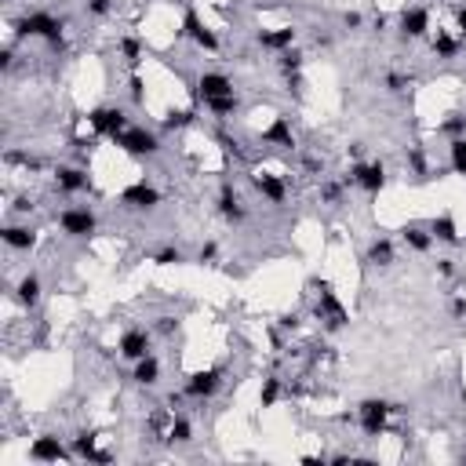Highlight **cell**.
<instances>
[{"instance_id": "obj_45", "label": "cell", "mask_w": 466, "mask_h": 466, "mask_svg": "<svg viewBox=\"0 0 466 466\" xmlns=\"http://www.w3.org/2000/svg\"><path fill=\"white\" fill-rule=\"evenodd\" d=\"M452 314H456V317H466V299H456V303H452Z\"/></svg>"}, {"instance_id": "obj_36", "label": "cell", "mask_w": 466, "mask_h": 466, "mask_svg": "<svg viewBox=\"0 0 466 466\" xmlns=\"http://www.w3.org/2000/svg\"><path fill=\"white\" fill-rule=\"evenodd\" d=\"M441 128H445V132H452V135H459V132H463V128H466V116H459V113H452V116H448V121H445Z\"/></svg>"}, {"instance_id": "obj_21", "label": "cell", "mask_w": 466, "mask_h": 466, "mask_svg": "<svg viewBox=\"0 0 466 466\" xmlns=\"http://www.w3.org/2000/svg\"><path fill=\"white\" fill-rule=\"evenodd\" d=\"M219 212H223V215L230 219V223H241V219H244V215H248V212H244V208H241L237 193H233L230 186H223V193H219Z\"/></svg>"}, {"instance_id": "obj_33", "label": "cell", "mask_w": 466, "mask_h": 466, "mask_svg": "<svg viewBox=\"0 0 466 466\" xmlns=\"http://www.w3.org/2000/svg\"><path fill=\"white\" fill-rule=\"evenodd\" d=\"M277 397H281V383H277V379H266V383H263V394H259L263 408H274V405H277Z\"/></svg>"}, {"instance_id": "obj_5", "label": "cell", "mask_w": 466, "mask_h": 466, "mask_svg": "<svg viewBox=\"0 0 466 466\" xmlns=\"http://www.w3.org/2000/svg\"><path fill=\"white\" fill-rule=\"evenodd\" d=\"M321 288V306H317V317H328V328H343L346 325V310L339 303V295L332 292L328 281H314Z\"/></svg>"}, {"instance_id": "obj_4", "label": "cell", "mask_w": 466, "mask_h": 466, "mask_svg": "<svg viewBox=\"0 0 466 466\" xmlns=\"http://www.w3.org/2000/svg\"><path fill=\"white\" fill-rule=\"evenodd\" d=\"M343 186H361L365 193H379L383 186H386V168L379 164V161H372V164H354L350 168V175L343 179Z\"/></svg>"}, {"instance_id": "obj_34", "label": "cell", "mask_w": 466, "mask_h": 466, "mask_svg": "<svg viewBox=\"0 0 466 466\" xmlns=\"http://www.w3.org/2000/svg\"><path fill=\"white\" fill-rule=\"evenodd\" d=\"M153 263H157V266H179V263H183V252H179V248H161L157 255H153Z\"/></svg>"}, {"instance_id": "obj_30", "label": "cell", "mask_w": 466, "mask_h": 466, "mask_svg": "<svg viewBox=\"0 0 466 466\" xmlns=\"http://www.w3.org/2000/svg\"><path fill=\"white\" fill-rule=\"evenodd\" d=\"M190 437H193L190 423H186V419H172V426H168V441H175V445H186Z\"/></svg>"}, {"instance_id": "obj_46", "label": "cell", "mask_w": 466, "mask_h": 466, "mask_svg": "<svg viewBox=\"0 0 466 466\" xmlns=\"http://www.w3.org/2000/svg\"><path fill=\"white\" fill-rule=\"evenodd\" d=\"M325 201H339V186H325Z\"/></svg>"}, {"instance_id": "obj_25", "label": "cell", "mask_w": 466, "mask_h": 466, "mask_svg": "<svg viewBox=\"0 0 466 466\" xmlns=\"http://www.w3.org/2000/svg\"><path fill=\"white\" fill-rule=\"evenodd\" d=\"M456 51H459V41H456V37H452V33H437L434 37V55L437 59H456Z\"/></svg>"}, {"instance_id": "obj_16", "label": "cell", "mask_w": 466, "mask_h": 466, "mask_svg": "<svg viewBox=\"0 0 466 466\" xmlns=\"http://www.w3.org/2000/svg\"><path fill=\"white\" fill-rule=\"evenodd\" d=\"M255 41L263 44V48H270V51H284V48H292L295 30H292V26H284V30H259Z\"/></svg>"}, {"instance_id": "obj_28", "label": "cell", "mask_w": 466, "mask_h": 466, "mask_svg": "<svg viewBox=\"0 0 466 466\" xmlns=\"http://www.w3.org/2000/svg\"><path fill=\"white\" fill-rule=\"evenodd\" d=\"M193 121H197V113H193V110H172L161 124L168 128V132H175V128H190Z\"/></svg>"}, {"instance_id": "obj_8", "label": "cell", "mask_w": 466, "mask_h": 466, "mask_svg": "<svg viewBox=\"0 0 466 466\" xmlns=\"http://www.w3.org/2000/svg\"><path fill=\"white\" fill-rule=\"evenodd\" d=\"M219 386H223V372L219 368H208V372H193L190 379H186V394L190 397H197V401H204V397H212Z\"/></svg>"}, {"instance_id": "obj_32", "label": "cell", "mask_w": 466, "mask_h": 466, "mask_svg": "<svg viewBox=\"0 0 466 466\" xmlns=\"http://www.w3.org/2000/svg\"><path fill=\"white\" fill-rule=\"evenodd\" d=\"M121 55L128 59V66H139V59H142V44L135 41V37H124V41H121Z\"/></svg>"}, {"instance_id": "obj_6", "label": "cell", "mask_w": 466, "mask_h": 466, "mask_svg": "<svg viewBox=\"0 0 466 466\" xmlns=\"http://www.w3.org/2000/svg\"><path fill=\"white\" fill-rule=\"evenodd\" d=\"M88 121H92V128L99 135H110V139H116V135H124L128 132V116L121 113V110H92L88 113Z\"/></svg>"}, {"instance_id": "obj_29", "label": "cell", "mask_w": 466, "mask_h": 466, "mask_svg": "<svg viewBox=\"0 0 466 466\" xmlns=\"http://www.w3.org/2000/svg\"><path fill=\"white\" fill-rule=\"evenodd\" d=\"M237 95H223V99H208V110L215 113V116H230V113H237Z\"/></svg>"}, {"instance_id": "obj_37", "label": "cell", "mask_w": 466, "mask_h": 466, "mask_svg": "<svg viewBox=\"0 0 466 466\" xmlns=\"http://www.w3.org/2000/svg\"><path fill=\"white\" fill-rule=\"evenodd\" d=\"M88 11H92V15H110V0H88Z\"/></svg>"}, {"instance_id": "obj_31", "label": "cell", "mask_w": 466, "mask_h": 466, "mask_svg": "<svg viewBox=\"0 0 466 466\" xmlns=\"http://www.w3.org/2000/svg\"><path fill=\"white\" fill-rule=\"evenodd\" d=\"M281 70L288 73V77H292V73H299V70H303V51L284 48V51H281Z\"/></svg>"}, {"instance_id": "obj_7", "label": "cell", "mask_w": 466, "mask_h": 466, "mask_svg": "<svg viewBox=\"0 0 466 466\" xmlns=\"http://www.w3.org/2000/svg\"><path fill=\"white\" fill-rule=\"evenodd\" d=\"M59 226L66 237H88V233H95V215L88 208H66L59 215Z\"/></svg>"}, {"instance_id": "obj_18", "label": "cell", "mask_w": 466, "mask_h": 466, "mask_svg": "<svg viewBox=\"0 0 466 466\" xmlns=\"http://www.w3.org/2000/svg\"><path fill=\"white\" fill-rule=\"evenodd\" d=\"M255 190L263 193V197H266L270 204H281V201H284V193H288L277 175H255Z\"/></svg>"}, {"instance_id": "obj_40", "label": "cell", "mask_w": 466, "mask_h": 466, "mask_svg": "<svg viewBox=\"0 0 466 466\" xmlns=\"http://www.w3.org/2000/svg\"><path fill=\"white\" fill-rule=\"evenodd\" d=\"M132 99L142 106V77H139V73H132Z\"/></svg>"}, {"instance_id": "obj_42", "label": "cell", "mask_w": 466, "mask_h": 466, "mask_svg": "<svg viewBox=\"0 0 466 466\" xmlns=\"http://www.w3.org/2000/svg\"><path fill=\"white\" fill-rule=\"evenodd\" d=\"M281 328H299V314H284L281 317Z\"/></svg>"}, {"instance_id": "obj_12", "label": "cell", "mask_w": 466, "mask_h": 466, "mask_svg": "<svg viewBox=\"0 0 466 466\" xmlns=\"http://www.w3.org/2000/svg\"><path fill=\"white\" fill-rule=\"evenodd\" d=\"M121 354L128 361H142L150 354V332L146 328H132V332H124V339H121Z\"/></svg>"}, {"instance_id": "obj_41", "label": "cell", "mask_w": 466, "mask_h": 466, "mask_svg": "<svg viewBox=\"0 0 466 466\" xmlns=\"http://www.w3.org/2000/svg\"><path fill=\"white\" fill-rule=\"evenodd\" d=\"M179 328V321L175 317H161V325H157V332H164V335H172Z\"/></svg>"}, {"instance_id": "obj_22", "label": "cell", "mask_w": 466, "mask_h": 466, "mask_svg": "<svg viewBox=\"0 0 466 466\" xmlns=\"http://www.w3.org/2000/svg\"><path fill=\"white\" fill-rule=\"evenodd\" d=\"M430 233H434V241H445V244L459 241V230H456V219H452V215H437L430 223Z\"/></svg>"}, {"instance_id": "obj_17", "label": "cell", "mask_w": 466, "mask_h": 466, "mask_svg": "<svg viewBox=\"0 0 466 466\" xmlns=\"http://www.w3.org/2000/svg\"><path fill=\"white\" fill-rule=\"evenodd\" d=\"M4 244H8V248H15V252H30L37 244V233L30 226H8L4 230Z\"/></svg>"}, {"instance_id": "obj_47", "label": "cell", "mask_w": 466, "mask_h": 466, "mask_svg": "<svg viewBox=\"0 0 466 466\" xmlns=\"http://www.w3.org/2000/svg\"><path fill=\"white\" fill-rule=\"evenodd\" d=\"M456 19H459V30L466 33V8H459V15H456Z\"/></svg>"}, {"instance_id": "obj_2", "label": "cell", "mask_w": 466, "mask_h": 466, "mask_svg": "<svg viewBox=\"0 0 466 466\" xmlns=\"http://www.w3.org/2000/svg\"><path fill=\"white\" fill-rule=\"evenodd\" d=\"M390 412H397V405H390V401H379V397L361 401L357 416H361V430H365V437L386 434V419H390Z\"/></svg>"}, {"instance_id": "obj_44", "label": "cell", "mask_w": 466, "mask_h": 466, "mask_svg": "<svg viewBox=\"0 0 466 466\" xmlns=\"http://www.w3.org/2000/svg\"><path fill=\"white\" fill-rule=\"evenodd\" d=\"M212 259H215V244H204V248H201V263H212Z\"/></svg>"}, {"instance_id": "obj_10", "label": "cell", "mask_w": 466, "mask_h": 466, "mask_svg": "<svg viewBox=\"0 0 466 466\" xmlns=\"http://www.w3.org/2000/svg\"><path fill=\"white\" fill-rule=\"evenodd\" d=\"M30 459H37V463H59V459H70V452L62 448L59 437L44 434V437H37V441L30 445Z\"/></svg>"}, {"instance_id": "obj_20", "label": "cell", "mask_w": 466, "mask_h": 466, "mask_svg": "<svg viewBox=\"0 0 466 466\" xmlns=\"http://www.w3.org/2000/svg\"><path fill=\"white\" fill-rule=\"evenodd\" d=\"M161 379V361L157 357H142V361H135V383L139 386H153V383H157Z\"/></svg>"}, {"instance_id": "obj_9", "label": "cell", "mask_w": 466, "mask_h": 466, "mask_svg": "<svg viewBox=\"0 0 466 466\" xmlns=\"http://www.w3.org/2000/svg\"><path fill=\"white\" fill-rule=\"evenodd\" d=\"M121 204H124V208L150 212V208H157V204H161V193L153 190V186H146V183H135V186H128L121 193Z\"/></svg>"}, {"instance_id": "obj_14", "label": "cell", "mask_w": 466, "mask_h": 466, "mask_svg": "<svg viewBox=\"0 0 466 466\" xmlns=\"http://www.w3.org/2000/svg\"><path fill=\"white\" fill-rule=\"evenodd\" d=\"M197 92H201L204 102H208V99H223V95H233V81L223 77V73H204L197 81Z\"/></svg>"}, {"instance_id": "obj_24", "label": "cell", "mask_w": 466, "mask_h": 466, "mask_svg": "<svg viewBox=\"0 0 466 466\" xmlns=\"http://www.w3.org/2000/svg\"><path fill=\"white\" fill-rule=\"evenodd\" d=\"M37 299H41V281H37L33 274H26L19 281V303L22 306H37Z\"/></svg>"}, {"instance_id": "obj_13", "label": "cell", "mask_w": 466, "mask_h": 466, "mask_svg": "<svg viewBox=\"0 0 466 466\" xmlns=\"http://www.w3.org/2000/svg\"><path fill=\"white\" fill-rule=\"evenodd\" d=\"M426 30H430V15H426V8H405L401 11V33L405 37H426Z\"/></svg>"}, {"instance_id": "obj_39", "label": "cell", "mask_w": 466, "mask_h": 466, "mask_svg": "<svg viewBox=\"0 0 466 466\" xmlns=\"http://www.w3.org/2000/svg\"><path fill=\"white\" fill-rule=\"evenodd\" d=\"M405 84H408V81H405L401 73H390V77H386V88H390V92H401Z\"/></svg>"}, {"instance_id": "obj_1", "label": "cell", "mask_w": 466, "mask_h": 466, "mask_svg": "<svg viewBox=\"0 0 466 466\" xmlns=\"http://www.w3.org/2000/svg\"><path fill=\"white\" fill-rule=\"evenodd\" d=\"M62 19H51L48 11H33V15H26L15 22V33L19 37H41V41H48L51 48H62Z\"/></svg>"}, {"instance_id": "obj_23", "label": "cell", "mask_w": 466, "mask_h": 466, "mask_svg": "<svg viewBox=\"0 0 466 466\" xmlns=\"http://www.w3.org/2000/svg\"><path fill=\"white\" fill-rule=\"evenodd\" d=\"M401 237H405V244H412L416 252H430V244H434V233H426L423 226H405Z\"/></svg>"}, {"instance_id": "obj_27", "label": "cell", "mask_w": 466, "mask_h": 466, "mask_svg": "<svg viewBox=\"0 0 466 466\" xmlns=\"http://www.w3.org/2000/svg\"><path fill=\"white\" fill-rule=\"evenodd\" d=\"M448 153H452V172L466 179V139H463V135H459V139H452Z\"/></svg>"}, {"instance_id": "obj_11", "label": "cell", "mask_w": 466, "mask_h": 466, "mask_svg": "<svg viewBox=\"0 0 466 466\" xmlns=\"http://www.w3.org/2000/svg\"><path fill=\"white\" fill-rule=\"evenodd\" d=\"M183 33L186 37H193V41H197V48H204V51H219V37L208 30V26H204L201 19H197V11H186V22H183Z\"/></svg>"}, {"instance_id": "obj_3", "label": "cell", "mask_w": 466, "mask_h": 466, "mask_svg": "<svg viewBox=\"0 0 466 466\" xmlns=\"http://www.w3.org/2000/svg\"><path fill=\"white\" fill-rule=\"evenodd\" d=\"M113 142L124 153H132V157H157V153H161V139L153 132H146V128H128V132L116 135Z\"/></svg>"}, {"instance_id": "obj_26", "label": "cell", "mask_w": 466, "mask_h": 466, "mask_svg": "<svg viewBox=\"0 0 466 466\" xmlns=\"http://www.w3.org/2000/svg\"><path fill=\"white\" fill-rule=\"evenodd\" d=\"M368 263L390 266V263H394V244H390V241H375L372 248H368Z\"/></svg>"}, {"instance_id": "obj_38", "label": "cell", "mask_w": 466, "mask_h": 466, "mask_svg": "<svg viewBox=\"0 0 466 466\" xmlns=\"http://www.w3.org/2000/svg\"><path fill=\"white\" fill-rule=\"evenodd\" d=\"M437 274L452 277V274H456V263H452V259H437Z\"/></svg>"}, {"instance_id": "obj_19", "label": "cell", "mask_w": 466, "mask_h": 466, "mask_svg": "<svg viewBox=\"0 0 466 466\" xmlns=\"http://www.w3.org/2000/svg\"><path fill=\"white\" fill-rule=\"evenodd\" d=\"M263 142H270V146H295L288 121H284V116H277V121H274V124H270L266 132H263Z\"/></svg>"}, {"instance_id": "obj_15", "label": "cell", "mask_w": 466, "mask_h": 466, "mask_svg": "<svg viewBox=\"0 0 466 466\" xmlns=\"http://www.w3.org/2000/svg\"><path fill=\"white\" fill-rule=\"evenodd\" d=\"M55 183H59V190H62V193H81V190L92 186L81 168H59V172H55Z\"/></svg>"}, {"instance_id": "obj_35", "label": "cell", "mask_w": 466, "mask_h": 466, "mask_svg": "<svg viewBox=\"0 0 466 466\" xmlns=\"http://www.w3.org/2000/svg\"><path fill=\"white\" fill-rule=\"evenodd\" d=\"M408 164L416 168V175H426V157H423V150H408Z\"/></svg>"}, {"instance_id": "obj_43", "label": "cell", "mask_w": 466, "mask_h": 466, "mask_svg": "<svg viewBox=\"0 0 466 466\" xmlns=\"http://www.w3.org/2000/svg\"><path fill=\"white\" fill-rule=\"evenodd\" d=\"M346 30H357V26H361V15H357V11H346Z\"/></svg>"}]
</instances>
